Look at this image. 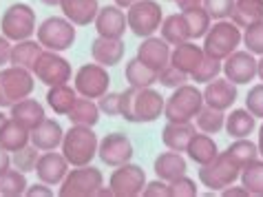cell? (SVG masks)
<instances>
[{
  "label": "cell",
  "mask_w": 263,
  "mask_h": 197,
  "mask_svg": "<svg viewBox=\"0 0 263 197\" xmlns=\"http://www.w3.org/2000/svg\"><path fill=\"white\" fill-rule=\"evenodd\" d=\"M164 102L166 98L153 86H128L120 93V118L130 124H151L164 115Z\"/></svg>",
  "instance_id": "6da1fadb"
},
{
  "label": "cell",
  "mask_w": 263,
  "mask_h": 197,
  "mask_svg": "<svg viewBox=\"0 0 263 197\" xmlns=\"http://www.w3.org/2000/svg\"><path fill=\"white\" fill-rule=\"evenodd\" d=\"M98 135L93 127H82V124H71L69 131H64L60 153L67 157L71 166L91 164L98 157Z\"/></svg>",
  "instance_id": "7a4b0ae2"
},
{
  "label": "cell",
  "mask_w": 263,
  "mask_h": 197,
  "mask_svg": "<svg viewBox=\"0 0 263 197\" xmlns=\"http://www.w3.org/2000/svg\"><path fill=\"white\" fill-rule=\"evenodd\" d=\"M241 169L243 166L237 162L235 155H230L228 151H219L208 164H201L197 177H199L201 186H206L210 193H221L226 186L235 184L239 180Z\"/></svg>",
  "instance_id": "3957f363"
},
{
  "label": "cell",
  "mask_w": 263,
  "mask_h": 197,
  "mask_svg": "<svg viewBox=\"0 0 263 197\" xmlns=\"http://www.w3.org/2000/svg\"><path fill=\"white\" fill-rule=\"evenodd\" d=\"M203 106V93L197 89L195 82H186L173 89V93L164 102V118L171 122H193L195 115Z\"/></svg>",
  "instance_id": "277c9868"
},
{
  "label": "cell",
  "mask_w": 263,
  "mask_h": 197,
  "mask_svg": "<svg viewBox=\"0 0 263 197\" xmlns=\"http://www.w3.org/2000/svg\"><path fill=\"white\" fill-rule=\"evenodd\" d=\"M203 53L215 58V60H226L232 51H237L241 45V29L232 23V20H215L210 25L208 33L203 35Z\"/></svg>",
  "instance_id": "5b68a950"
},
{
  "label": "cell",
  "mask_w": 263,
  "mask_h": 197,
  "mask_svg": "<svg viewBox=\"0 0 263 197\" xmlns=\"http://www.w3.org/2000/svg\"><path fill=\"white\" fill-rule=\"evenodd\" d=\"M35 9L27 3H13L5 9L3 18H0V33L5 38H9L11 42L29 40L35 35Z\"/></svg>",
  "instance_id": "8992f818"
},
{
  "label": "cell",
  "mask_w": 263,
  "mask_h": 197,
  "mask_svg": "<svg viewBox=\"0 0 263 197\" xmlns=\"http://www.w3.org/2000/svg\"><path fill=\"white\" fill-rule=\"evenodd\" d=\"M104 186V175L100 169L91 164L73 166L60 182L58 195L60 197H96L98 191Z\"/></svg>",
  "instance_id": "52a82bcc"
},
{
  "label": "cell",
  "mask_w": 263,
  "mask_h": 197,
  "mask_svg": "<svg viewBox=\"0 0 263 197\" xmlns=\"http://www.w3.org/2000/svg\"><path fill=\"white\" fill-rule=\"evenodd\" d=\"M76 38H78L76 25L64 16H49L35 29V40L42 45V49L58 51V53L71 49L76 45Z\"/></svg>",
  "instance_id": "ba28073f"
},
{
  "label": "cell",
  "mask_w": 263,
  "mask_h": 197,
  "mask_svg": "<svg viewBox=\"0 0 263 197\" xmlns=\"http://www.w3.org/2000/svg\"><path fill=\"white\" fill-rule=\"evenodd\" d=\"M164 11L157 0H137L126 9V23L128 31L135 33L137 38H148L155 35L162 27Z\"/></svg>",
  "instance_id": "9c48e42d"
},
{
  "label": "cell",
  "mask_w": 263,
  "mask_h": 197,
  "mask_svg": "<svg viewBox=\"0 0 263 197\" xmlns=\"http://www.w3.org/2000/svg\"><path fill=\"white\" fill-rule=\"evenodd\" d=\"M33 89H35V78L29 69L13 67V64H7V67L0 69V98H3V106L9 109L18 100L29 98Z\"/></svg>",
  "instance_id": "30bf717a"
},
{
  "label": "cell",
  "mask_w": 263,
  "mask_h": 197,
  "mask_svg": "<svg viewBox=\"0 0 263 197\" xmlns=\"http://www.w3.org/2000/svg\"><path fill=\"white\" fill-rule=\"evenodd\" d=\"M31 74H33V78L38 80V82L47 84V86H55V84L71 82L73 69H71V62L62 53L42 49V53L38 56V60H35Z\"/></svg>",
  "instance_id": "8fae6325"
},
{
  "label": "cell",
  "mask_w": 263,
  "mask_h": 197,
  "mask_svg": "<svg viewBox=\"0 0 263 197\" xmlns=\"http://www.w3.org/2000/svg\"><path fill=\"white\" fill-rule=\"evenodd\" d=\"M73 86H76L80 98L98 100L104 96L108 91V86H111V76H108L106 67H102V64L86 62L73 74Z\"/></svg>",
  "instance_id": "7c38bea8"
},
{
  "label": "cell",
  "mask_w": 263,
  "mask_h": 197,
  "mask_svg": "<svg viewBox=\"0 0 263 197\" xmlns=\"http://www.w3.org/2000/svg\"><path fill=\"white\" fill-rule=\"evenodd\" d=\"M146 186V171L133 162L115 166L111 177H108V188L113 197H137L142 195Z\"/></svg>",
  "instance_id": "4fadbf2b"
},
{
  "label": "cell",
  "mask_w": 263,
  "mask_h": 197,
  "mask_svg": "<svg viewBox=\"0 0 263 197\" xmlns=\"http://www.w3.org/2000/svg\"><path fill=\"white\" fill-rule=\"evenodd\" d=\"M133 155H135V149H133L130 137L124 133H118V131L115 133H106L98 144V157L102 159V164L111 166V169L130 162Z\"/></svg>",
  "instance_id": "5bb4252c"
},
{
  "label": "cell",
  "mask_w": 263,
  "mask_h": 197,
  "mask_svg": "<svg viewBox=\"0 0 263 197\" xmlns=\"http://www.w3.org/2000/svg\"><path fill=\"white\" fill-rule=\"evenodd\" d=\"M221 74L232 84H250L257 78V56L248 49H237L221 62Z\"/></svg>",
  "instance_id": "9a60e30c"
},
{
  "label": "cell",
  "mask_w": 263,
  "mask_h": 197,
  "mask_svg": "<svg viewBox=\"0 0 263 197\" xmlns=\"http://www.w3.org/2000/svg\"><path fill=\"white\" fill-rule=\"evenodd\" d=\"M71 164L67 162V157L60 151H42L35 164V175L40 182H45L49 186H60V182L64 180V175L69 173Z\"/></svg>",
  "instance_id": "2e32d148"
},
{
  "label": "cell",
  "mask_w": 263,
  "mask_h": 197,
  "mask_svg": "<svg viewBox=\"0 0 263 197\" xmlns=\"http://www.w3.org/2000/svg\"><path fill=\"white\" fill-rule=\"evenodd\" d=\"M93 25H96V31L102 38H124V33L128 31L126 11L118 5L100 7Z\"/></svg>",
  "instance_id": "e0dca14e"
},
{
  "label": "cell",
  "mask_w": 263,
  "mask_h": 197,
  "mask_svg": "<svg viewBox=\"0 0 263 197\" xmlns=\"http://www.w3.org/2000/svg\"><path fill=\"white\" fill-rule=\"evenodd\" d=\"M171 49L173 47L168 45L162 35H148V38H142V45L137 47L135 58L159 74V71L171 62Z\"/></svg>",
  "instance_id": "ac0fdd59"
},
{
  "label": "cell",
  "mask_w": 263,
  "mask_h": 197,
  "mask_svg": "<svg viewBox=\"0 0 263 197\" xmlns=\"http://www.w3.org/2000/svg\"><path fill=\"white\" fill-rule=\"evenodd\" d=\"M203 104L219 109V111H228L239 98L237 84H232L228 78H215L206 82L203 86Z\"/></svg>",
  "instance_id": "d6986e66"
},
{
  "label": "cell",
  "mask_w": 263,
  "mask_h": 197,
  "mask_svg": "<svg viewBox=\"0 0 263 197\" xmlns=\"http://www.w3.org/2000/svg\"><path fill=\"white\" fill-rule=\"evenodd\" d=\"M62 137H64V129L62 124L53 120V118H45L38 127H33L29 131V142L33 144L40 153L42 151H55L60 149L62 144Z\"/></svg>",
  "instance_id": "ffe728a7"
},
{
  "label": "cell",
  "mask_w": 263,
  "mask_h": 197,
  "mask_svg": "<svg viewBox=\"0 0 263 197\" xmlns=\"http://www.w3.org/2000/svg\"><path fill=\"white\" fill-rule=\"evenodd\" d=\"M124 53H126V45H124L122 38H102V35H98V38L91 42L93 62H98L106 69L120 64L124 60Z\"/></svg>",
  "instance_id": "44dd1931"
},
{
  "label": "cell",
  "mask_w": 263,
  "mask_h": 197,
  "mask_svg": "<svg viewBox=\"0 0 263 197\" xmlns=\"http://www.w3.org/2000/svg\"><path fill=\"white\" fill-rule=\"evenodd\" d=\"M58 7L62 9V16L67 20H71L76 27L91 25L100 11L98 0H60Z\"/></svg>",
  "instance_id": "7402d4cb"
},
{
  "label": "cell",
  "mask_w": 263,
  "mask_h": 197,
  "mask_svg": "<svg viewBox=\"0 0 263 197\" xmlns=\"http://www.w3.org/2000/svg\"><path fill=\"white\" fill-rule=\"evenodd\" d=\"M153 171L159 180L164 182H173L181 177V175H186L188 171V162L184 157V153H177V151H164L159 153L155 157V162H153Z\"/></svg>",
  "instance_id": "603a6c76"
},
{
  "label": "cell",
  "mask_w": 263,
  "mask_h": 197,
  "mask_svg": "<svg viewBox=\"0 0 263 197\" xmlns=\"http://www.w3.org/2000/svg\"><path fill=\"white\" fill-rule=\"evenodd\" d=\"M9 118L16 120L18 124H23L25 129L31 131L33 127H38V124L47 118L45 113V106H42V102H38L35 98H25V100H18L16 104L9 106Z\"/></svg>",
  "instance_id": "cb8c5ba5"
},
{
  "label": "cell",
  "mask_w": 263,
  "mask_h": 197,
  "mask_svg": "<svg viewBox=\"0 0 263 197\" xmlns=\"http://www.w3.org/2000/svg\"><path fill=\"white\" fill-rule=\"evenodd\" d=\"M195 133H197V127L193 122H171L168 120L162 129V142L168 151L184 153Z\"/></svg>",
  "instance_id": "d4e9b609"
},
{
  "label": "cell",
  "mask_w": 263,
  "mask_h": 197,
  "mask_svg": "<svg viewBox=\"0 0 263 197\" xmlns=\"http://www.w3.org/2000/svg\"><path fill=\"white\" fill-rule=\"evenodd\" d=\"M203 56L206 53H203L201 45H195V40H186L171 49V64L191 76L197 69V64L203 60Z\"/></svg>",
  "instance_id": "484cf974"
},
{
  "label": "cell",
  "mask_w": 263,
  "mask_h": 197,
  "mask_svg": "<svg viewBox=\"0 0 263 197\" xmlns=\"http://www.w3.org/2000/svg\"><path fill=\"white\" fill-rule=\"evenodd\" d=\"M254 129H257V118H254L248 109H232V111L226 115L223 131L232 137V140L250 137L254 133Z\"/></svg>",
  "instance_id": "4316f807"
},
{
  "label": "cell",
  "mask_w": 263,
  "mask_h": 197,
  "mask_svg": "<svg viewBox=\"0 0 263 197\" xmlns=\"http://www.w3.org/2000/svg\"><path fill=\"white\" fill-rule=\"evenodd\" d=\"M186 157L191 159V162L195 164H208L210 159H213L217 153H219V147H217V142H215V137L213 135H208V133H195L191 137V142H188V147H186Z\"/></svg>",
  "instance_id": "83f0119b"
},
{
  "label": "cell",
  "mask_w": 263,
  "mask_h": 197,
  "mask_svg": "<svg viewBox=\"0 0 263 197\" xmlns=\"http://www.w3.org/2000/svg\"><path fill=\"white\" fill-rule=\"evenodd\" d=\"M78 91L76 86L67 84H55V86H49L47 91V106L53 111L55 115H67L71 111V106L76 104L78 100Z\"/></svg>",
  "instance_id": "f1b7e54d"
},
{
  "label": "cell",
  "mask_w": 263,
  "mask_h": 197,
  "mask_svg": "<svg viewBox=\"0 0 263 197\" xmlns=\"http://www.w3.org/2000/svg\"><path fill=\"white\" fill-rule=\"evenodd\" d=\"M230 20L239 29H246L263 20V0H235Z\"/></svg>",
  "instance_id": "f546056e"
},
{
  "label": "cell",
  "mask_w": 263,
  "mask_h": 197,
  "mask_svg": "<svg viewBox=\"0 0 263 197\" xmlns=\"http://www.w3.org/2000/svg\"><path fill=\"white\" fill-rule=\"evenodd\" d=\"M159 35H162L171 47L191 40V33H188V25H186L184 13L179 11V13H171V16H166L162 20V27H159Z\"/></svg>",
  "instance_id": "4dcf8cb0"
},
{
  "label": "cell",
  "mask_w": 263,
  "mask_h": 197,
  "mask_svg": "<svg viewBox=\"0 0 263 197\" xmlns=\"http://www.w3.org/2000/svg\"><path fill=\"white\" fill-rule=\"evenodd\" d=\"M40 53H42V45L38 40H33V38L13 42V45H11V60H9V64L31 71Z\"/></svg>",
  "instance_id": "1f68e13d"
},
{
  "label": "cell",
  "mask_w": 263,
  "mask_h": 197,
  "mask_svg": "<svg viewBox=\"0 0 263 197\" xmlns=\"http://www.w3.org/2000/svg\"><path fill=\"white\" fill-rule=\"evenodd\" d=\"M67 118L71 124H82V127H96L100 122V106L96 100L89 98H78L76 104L71 106V111L67 113Z\"/></svg>",
  "instance_id": "d6a6232c"
},
{
  "label": "cell",
  "mask_w": 263,
  "mask_h": 197,
  "mask_svg": "<svg viewBox=\"0 0 263 197\" xmlns=\"http://www.w3.org/2000/svg\"><path fill=\"white\" fill-rule=\"evenodd\" d=\"M157 71H153L151 67H146L144 62H140L137 58L126 62L124 67V78H126L128 86H135V89H144V86H153L157 82Z\"/></svg>",
  "instance_id": "836d02e7"
},
{
  "label": "cell",
  "mask_w": 263,
  "mask_h": 197,
  "mask_svg": "<svg viewBox=\"0 0 263 197\" xmlns=\"http://www.w3.org/2000/svg\"><path fill=\"white\" fill-rule=\"evenodd\" d=\"M29 144V129H25L23 124H18L16 120H7L3 131H0V147L5 151H18Z\"/></svg>",
  "instance_id": "e575fe53"
},
{
  "label": "cell",
  "mask_w": 263,
  "mask_h": 197,
  "mask_svg": "<svg viewBox=\"0 0 263 197\" xmlns=\"http://www.w3.org/2000/svg\"><path fill=\"white\" fill-rule=\"evenodd\" d=\"M241 184L246 186L248 195L263 197V157H257L252 162H248L239 173Z\"/></svg>",
  "instance_id": "d590c367"
},
{
  "label": "cell",
  "mask_w": 263,
  "mask_h": 197,
  "mask_svg": "<svg viewBox=\"0 0 263 197\" xmlns=\"http://www.w3.org/2000/svg\"><path fill=\"white\" fill-rule=\"evenodd\" d=\"M223 124H226V111H219V109L206 106V104H203L201 111L195 115V127L199 129L201 133H208V135L221 133Z\"/></svg>",
  "instance_id": "8d00e7d4"
},
{
  "label": "cell",
  "mask_w": 263,
  "mask_h": 197,
  "mask_svg": "<svg viewBox=\"0 0 263 197\" xmlns=\"http://www.w3.org/2000/svg\"><path fill=\"white\" fill-rule=\"evenodd\" d=\"M27 186V173L13 169V166L0 175V195L3 197H23Z\"/></svg>",
  "instance_id": "74e56055"
},
{
  "label": "cell",
  "mask_w": 263,
  "mask_h": 197,
  "mask_svg": "<svg viewBox=\"0 0 263 197\" xmlns=\"http://www.w3.org/2000/svg\"><path fill=\"white\" fill-rule=\"evenodd\" d=\"M186 18L188 25V33H191V40H201L203 35L208 33L210 25H213V18L208 16V11L203 7H195L191 11H181Z\"/></svg>",
  "instance_id": "f35d334b"
},
{
  "label": "cell",
  "mask_w": 263,
  "mask_h": 197,
  "mask_svg": "<svg viewBox=\"0 0 263 197\" xmlns=\"http://www.w3.org/2000/svg\"><path fill=\"white\" fill-rule=\"evenodd\" d=\"M38 157H40V151L29 142L27 147L11 153V166L18 169V171H23V173H33L35 164H38Z\"/></svg>",
  "instance_id": "ab89813d"
},
{
  "label": "cell",
  "mask_w": 263,
  "mask_h": 197,
  "mask_svg": "<svg viewBox=\"0 0 263 197\" xmlns=\"http://www.w3.org/2000/svg\"><path fill=\"white\" fill-rule=\"evenodd\" d=\"M221 76V60H215L210 56H203V60L197 64V69L191 74V82L195 84H206L210 80Z\"/></svg>",
  "instance_id": "60d3db41"
},
{
  "label": "cell",
  "mask_w": 263,
  "mask_h": 197,
  "mask_svg": "<svg viewBox=\"0 0 263 197\" xmlns=\"http://www.w3.org/2000/svg\"><path fill=\"white\" fill-rule=\"evenodd\" d=\"M226 151H228L230 155H235V159H237L241 166H246L248 162H252V159H257V157H259L257 142H252L250 137H239V140L232 142Z\"/></svg>",
  "instance_id": "b9f144b4"
},
{
  "label": "cell",
  "mask_w": 263,
  "mask_h": 197,
  "mask_svg": "<svg viewBox=\"0 0 263 197\" xmlns=\"http://www.w3.org/2000/svg\"><path fill=\"white\" fill-rule=\"evenodd\" d=\"M241 42H243V47L250 51V53L263 56V20L246 27L243 33H241Z\"/></svg>",
  "instance_id": "7bdbcfd3"
},
{
  "label": "cell",
  "mask_w": 263,
  "mask_h": 197,
  "mask_svg": "<svg viewBox=\"0 0 263 197\" xmlns=\"http://www.w3.org/2000/svg\"><path fill=\"white\" fill-rule=\"evenodd\" d=\"M157 82L162 84V86H166V89H171V91H173V89H177V86H181V84L191 82V76L184 74V71H179L177 67H173V64L168 62L166 67L159 71Z\"/></svg>",
  "instance_id": "ee69618b"
},
{
  "label": "cell",
  "mask_w": 263,
  "mask_h": 197,
  "mask_svg": "<svg viewBox=\"0 0 263 197\" xmlns=\"http://www.w3.org/2000/svg\"><path fill=\"white\" fill-rule=\"evenodd\" d=\"M199 195V188H197L195 180H191L188 175H181V177L168 182V197H197Z\"/></svg>",
  "instance_id": "f6af8a7d"
},
{
  "label": "cell",
  "mask_w": 263,
  "mask_h": 197,
  "mask_svg": "<svg viewBox=\"0 0 263 197\" xmlns=\"http://www.w3.org/2000/svg\"><path fill=\"white\" fill-rule=\"evenodd\" d=\"M203 9L213 20H228L235 7V0H203Z\"/></svg>",
  "instance_id": "bcb514c9"
},
{
  "label": "cell",
  "mask_w": 263,
  "mask_h": 197,
  "mask_svg": "<svg viewBox=\"0 0 263 197\" xmlns=\"http://www.w3.org/2000/svg\"><path fill=\"white\" fill-rule=\"evenodd\" d=\"M246 109L254 118L263 120V82L250 86V91H248V96H246Z\"/></svg>",
  "instance_id": "7dc6e473"
},
{
  "label": "cell",
  "mask_w": 263,
  "mask_h": 197,
  "mask_svg": "<svg viewBox=\"0 0 263 197\" xmlns=\"http://www.w3.org/2000/svg\"><path fill=\"white\" fill-rule=\"evenodd\" d=\"M98 106H100V113H106L108 118L120 115V93L106 91L102 98H98Z\"/></svg>",
  "instance_id": "c3c4849f"
},
{
  "label": "cell",
  "mask_w": 263,
  "mask_h": 197,
  "mask_svg": "<svg viewBox=\"0 0 263 197\" xmlns=\"http://www.w3.org/2000/svg\"><path fill=\"white\" fill-rule=\"evenodd\" d=\"M142 195L144 197H168V182L159 180V177L155 182H146Z\"/></svg>",
  "instance_id": "681fc988"
},
{
  "label": "cell",
  "mask_w": 263,
  "mask_h": 197,
  "mask_svg": "<svg viewBox=\"0 0 263 197\" xmlns=\"http://www.w3.org/2000/svg\"><path fill=\"white\" fill-rule=\"evenodd\" d=\"M11 45H13V42L0 33V69L7 67L9 60H11Z\"/></svg>",
  "instance_id": "f907efd6"
},
{
  "label": "cell",
  "mask_w": 263,
  "mask_h": 197,
  "mask_svg": "<svg viewBox=\"0 0 263 197\" xmlns=\"http://www.w3.org/2000/svg\"><path fill=\"white\" fill-rule=\"evenodd\" d=\"M25 195H29V197H40V195L51 197L53 195V188H51L49 184H45V182H38V184H33V186H27Z\"/></svg>",
  "instance_id": "816d5d0a"
},
{
  "label": "cell",
  "mask_w": 263,
  "mask_h": 197,
  "mask_svg": "<svg viewBox=\"0 0 263 197\" xmlns=\"http://www.w3.org/2000/svg\"><path fill=\"white\" fill-rule=\"evenodd\" d=\"M175 3H177L179 11H191V9H195V7H201L203 0H175Z\"/></svg>",
  "instance_id": "f5cc1de1"
},
{
  "label": "cell",
  "mask_w": 263,
  "mask_h": 197,
  "mask_svg": "<svg viewBox=\"0 0 263 197\" xmlns=\"http://www.w3.org/2000/svg\"><path fill=\"white\" fill-rule=\"evenodd\" d=\"M7 169H11V153L0 147V175H3Z\"/></svg>",
  "instance_id": "db71d44e"
},
{
  "label": "cell",
  "mask_w": 263,
  "mask_h": 197,
  "mask_svg": "<svg viewBox=\"0 0 263 197\" xmlns=\"http://www.w3.org/2000/svg\"><path fill=\"white\" fill-rule=\"evenodd\" d=\"M221 195H223V197H230V195H243V197H248V191H246L243 184H241V186H232V184H230V186L223 188Z\"/></svg>",
  "instance_id": "11a10c76"
},
{
  "label": "cell",
  "mask_w": 263,
  "mask_h": 197,
  "mask_svg": "<svg viewBox=\"0 0 263 197\" xmlns=\"http://www.w3.org/2000/svg\"><path fill=\"white\" fill-rule=\"evenodd\" d=\"M257 149H259V157H263V124L259 127V140H257Z\"/></svg>",
  "instance_id": "9f6ffc18"
},
{
  "label": "cell",
  "mask_w": 263,
  "mask_h": 197,
  "mask_svg": "<svg viewBox=\"0 0 263 197\" xmlns=\"http://www.w3.org/2000/svg\"><path fill=\"white\" fill-rule=\"evenodd\" d=\"M257 78H259L261 82H263V56H261L259 60H257Z\"/></svg>",
  "instance_id": "6f0895ef"
},
{
  "label": "cell",
  "mask_w": 263,
  "mask_h": 197,
  "mask_svg": "<svg viewBox=\"0 0 263 197\" xmlns=\"http://www.w3.org/2000/svg\"><path fill=\"white\" fill-rule=\"evenodd\" d=\"M42 5H47V7H58L60 5V0H40Z\"/></svg>",
  "instance_id": "680465c9"
},
{
  "label": "cell",
  "mask_w": 263,
  "mask_h": 197,
  "mask_svg": "<svg viewBox=\"0 0 263 197\" xmlns=\"http://www.w3.org/2000/svg\"><path fill=\"white\" fill-rule=\"evenodd\" d=\"M9 120V115H5L3 113V109H0V131H3V127H5V122Z\"/></svg>",
  "instance_id": "91938a15"
},
{
  "label": "cell",
  "mask_w": 263,
  "mask_h": 197,
  "mask_svg": "<svg viewBox=\"0 0 263 197\" xmlns=\"http://www.w3.org/2000/svg\"><path fill=\"white\" fill-rule=\"evenodd\" d=\"M128 3H130V5H133V3H137V0H128Z\"/></svg>",
  "instance_id": "94428289"
},
{
  "label": "cell",
  "mask_w": 263,
  "mask_h": 197,
  "mask_svg": "<svg viewBox=\"0 0 263 197\" xmlns=\"http://www.w3.org/2000/svg\"><path fill=\"white\" fill-rule=\"evenodd\" d=\"M0 109H3V98H0Z\"/></svg>",
  "instance_id": "6125c7cd"
},
{
  "label": "cell",
  "mask_w": 263,
  "mask_h": 197,
  "mask_svg": "<svg viewBox=\"0 0 263 197\" xmlns=\"http://www.w3.org/2000/svg\"><path fill=\"white\" fill-rule=\"evenodd\" d=\"M166 3H175V0H166Z\"/></svg>",
  "instance_id": "be15d7a7"
}]
</instances>
